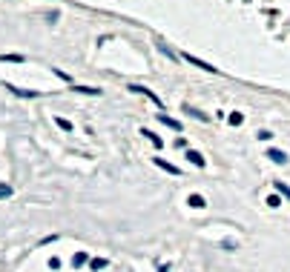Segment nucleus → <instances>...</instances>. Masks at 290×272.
I'll return each mask as SVG.
<instances>
[{
    "instance_id": "obj_12",
    "label": "nucleus",
    "mask_w": 290,
    "mask_h": 272,
    "mask_svg": "<svg viewBox=\"0 0 290 272\" xmlns=\"http://www.w3.org/2000/svg\"><path fill=\"white\" fill-rule=\"evenodd\" d=\"M190 206L201 209V206H204V198H201V195H190Z\"/></svg>"
},
{
    "instance_id": "obj_7",
    "label": "nucleus",
    "mask_w": 290,
    "mask_h": 272,
    "mask_svg": "<svg viewBox=\"0 0 290 272\" xmlns=\"http://www.w3.org/2000/svg\"><path fill=\"white\" fill-rule=\"evenodd\" d=\"M158 49H161L164 55H167V58H173V61H181V55H176V52H173V49H170L167 43H164V40H158Z\"/></svg>"
},
{
    "instance_id": "obj_11",
    "label": "nucleus",
    "mask_w": 290,
    "mask_h": 272,
    "mask_svg": "<svg viewBox=\"0 0 290 272\" xmlns=\"http://www.w3.org/2000/svg\"><path fill=\"white\" fill-rule=\"evenodd\" d=\"M276 189H279V192H281V195H284V198L290 201V186L284 184V181H276Z\"/></svg>"
},
{
    "instance_id": "obj_4",
    "label": "nucleus",
    "mask_w": 290,
    "mask_h": 272,
    "mask_svg": "<svg viewBox=\"0 0 290 272\" xmlns=\"http://www.w3.org/2000/svg\"><path fill=\"white\" fill-rule=\"evenodd\" d=\"M6 89H12L18 97H40V92H32V89H18V86H6Z\"/></svg>"
},
{
    "instance_id": "obj_5",
    "label": "nucleus",
    "mask_w": 290,
    "mask_h": 272,
    "mask_svg": "<svg viewBox=\"0 0 290 272\" xmlns=\"http://www.w3.org/2000/svg\"><path fill=\"white\" fill-rule=\"evenodd\" d=\"M158 121L164 123V126H170V129H176V132H181V123H178V121H173V118H167V115H158Z\"/></svg>"
},
{
    "instance_id": "obj_3",
    "label": "nucleus",
    "mask_w": 290,
    "mask_h": 272,
    "mask_svg": "<svg viewBox=\"0 0 290 272\" xmlns=\"http://www.w3.org/2000/svg\"><path fill=\"white\" fill-rule=\"evenodd\" d=\"M267 158H270L273 164H287V155H284L281 149H270L267 152Z\"/></svg>"
},
{
    "instance_id": "obj_2",
    "label": "nucleus",
    "mask_w": 290,
    "mask_h": 272,
    "mask_svg": "<svg viewBox=\"0 0 290 272\" xmlns=\"http://www.w3.org/2000/svg\"><path fill=\"white\" fill-rule=\"evenodd\" d=\"M132 92H141V95H147V97H150V100H152V103H155V106H158V109H164V103H161V100H158V95H152V92H150V89H147V86H135V83H132Z\"/></svg>"
},
{
    "instance_id": "obj_15",
    "label": "nucleus",
    "mask_w": 290,
    "mask_h": 272,
    "mask_svg": "<svg viewBox=\"0 0 290 272\" xmlns=\"http://www.w3.org/2000/svg\"><path fill=\"white\" fill-rule=\"evenodd\" d=\"M12 195V186L9 184H0V198H9Z\"/></svg>"
},
{
    "instance_id": "obj_10",
    "label": "nucleus",
    "mask_w": 290,
    "mask_h": 272,
    "mask_svg": "<svg viewBox=\"0 0 290 272\" xmlns=\"http://www.w3.org/2000/svg\"><path fill=\"white\" fill-rule=\"evenodd\" d=\"M0 61H6V63H23V55H0Z\"/></svg>"
},
{
    "instance_id": "obj_13",
    "label": "nucleus",
    "mask_w": 290,
    "mask_h": 272,
    "mask_svg": "<svg viewBox=\"0 0 290 272\" xmlns=\"http://www.w3.org/2000/svg\"><path fill=\"white\" fill-rule=\"evenodd\" d=\"M78 92H84V95H101V89H92V86H75Z\"/></svg>"
},
{
    "instance_id": "obj_16",
    "label": "nucleus",
    "mask_w": 290,
    "mask_h": 272,
    "mask_svg": "<svg viewBox=\"0 0 290 272\" xmlns=\"http://www.w3.org/2000/svg\"><path fill=\"white\" fill-rule=\"evenodd\" d=\"M58 126H61V129H66V132H72V123L66 121V118H58Z\"/></svg>"
},
{
    "instance_id": "obj_14",
    "label": "nucleus",
    "mask_w": 290,
    "mask_h": 272,
    "mask_svg": "<svg viewBox=\"0 0 290 272\" xmlns=\"http://www.w3.org/2000/svg\"><path fill=\"white\" fill-rule=\"evenodd\" d=\"M187 112L193 115V118H198V121H207V115H204V112H198V109H193V106H187Z\"/></svg>"
},
{
    "instance_id": "obj_9",
    "label": "nucleus",
    "mask_w": 290,
    "mask_h": 272,
    "mask_svg": "<svg viewBox=\"0 0 290 272\" xmlns=\"http://www.w3.org/2000/svg\"><path fill=\"white\" fill-rule=\"evenodd\" d=\"M155 164H158V167L164 169V172H170V175H178V169L173 167V164H167V160H161V158H155Z\"/></svg>"
},
{
    "instance_id": "obj_18",
    "label": "nucleus",
    "mask_w": 290,
    "mask_h": 272,
    "mask_svg": "<svg viewBox=\"0 0 290 272\" xmlns=\"http://www.w3.org/2000/svg\"><path fill=\"white\" fill-rule=\"evenodd\" d=\"M104 266H106L104 258H95V261H92V269H104Z\"/></svg>"
},
{
    "instance_id": "obj_19",
    "label": "nucleus",
    "mask_w": 290,
    "mask_h": 272,
    "mask_svg": "<svg viewBox=\"0 0 290 272\" xmlns=\"http://www.w3.org/2000/svg\"><path fill=\"white\" fill-rule=\"evenodd\" d=\"M230 123H233V126H238V123H241V115L233 112V115H230Z\"/></svg>"
},
{
    "instance_id": "obj_1",
    "label": "nucleus",
    "mask_w": 290,
    "mask_h": 272,
    "mask_svg": "<svg viewBox=\"0 0 290 272\" xmlns=\"http://www.w3.org/2000/svg\"><path fill=\"white\" fill-rule=\"evenodd\" d=\"M181 61H190L193 63V66H198V69H207V72H213V75H216V66H210V63H204V61H198V58H193V55H181Z\"/></svg>"
},
{
    "instance_id": "obj_8",
    "label": "nucleus",
    "mask_w": 290,
    "mask_h": 272,
    "mask_svg": "<svg viewBox=\"0 0 290 272\" xmlns=\"http://www.w3.org/2000/svg\"><path fill=\"white\" fill-rule=\"evenodd\" d=\"M141 135H147V141H150V143H155V146H158V149H161V146H164V141H161L158 135H152L150 129H141Z\"/></svg>"
},
{
    "instance_id": "obj_17",
    "label": "nucleus",
    "mask_w": 290,
    "mask_h": 272,
    "mask_svg": "<svg viewBox=\"0 0 290 272\" xmlns=\"http://www.w3.org/2000/svg\"><path fill=\"white\" fill-rule=\"evenodd\" d=\"M84 261H87V255H84V252H78V255H75V258H72V263H75V266H80V263H84Z\"/></svg>"
},
{
    "instance_id": "obj_6",
    "label": "nucleus",
    "mask_w": 290,
    "mask_h": 272,
    "mask_svg": "<svg viewBox=\"0 0 290 272\" xmlns=\"http://www.w3.org/2000/svg\"><path fill=\"white\" fill-rule=\"evenodd\" d=\"M187 158H190V164H193V167H204V158L195 149H187Z\"/></svg>"
}]
</instances>
